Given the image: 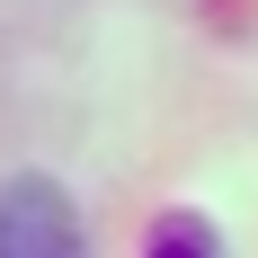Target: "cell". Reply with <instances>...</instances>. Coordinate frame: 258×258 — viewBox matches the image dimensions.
Masks as SVG:
<instances>
[{
    "label": "cell",
    "mask_w": 258,
    "mask_h": 258,
    "mask_svg": "<svg viewBox=\"0 0 258 258\" xmlns=\"http://www.w3.org/2000/svg\"><path fill=\"white\" fill-rule=\"evenodd\" d=\"M0 258H89L53 178H9L0 187Z\"/></svg>",
    "instance_id": "1"
},
{
    "label": "cell",
    "mask_w": 258,
    "mask_h": 258,
    "mask_svg": "<svg viewBox=\"0 0 258 258\" xmlns=\"http://www.w3.org/2000/svg\"><path fill=\"white\" fill-rule=\"evenodd\" d=\"M143 258H214V240H205V223H187V214H169L152 240H143Z\"/></svg>",
    "instance_id": "2"
}]
</instances>
